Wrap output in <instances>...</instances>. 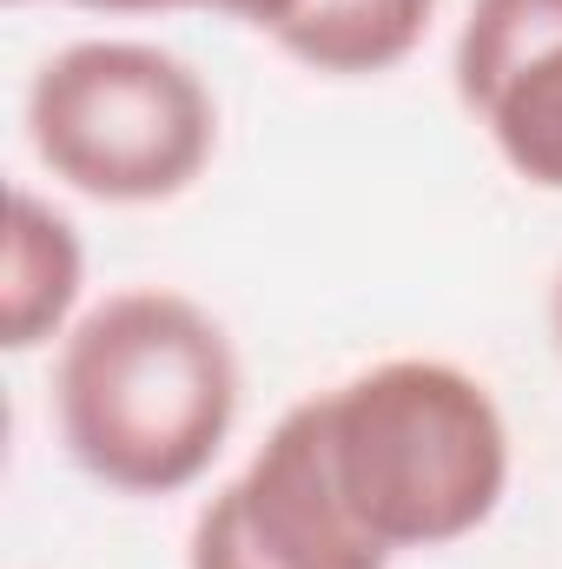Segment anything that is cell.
<instances>
[{
  "mask_svg": "<svg viewBox=\"0 0 562 569\" xmlns=\"http://www.w3.org/2000/svg\"><path fill=\"white\" fill-rule=\"evenodd\" d=\"M53 425L93 483L120 497H179L239 425V351L185 291H107L60 338Z\"/></svg>",
  "mask_w": 562,
  "mask_h": 569,
  "instance_id": "1",
  "label": "cell"
},
{
  "mask_svg": "<svg viewBox=\"0 0 562 569\" xmlns=\"http://www.w3.org/2000/svg\"><path fill=\"white\" fill-rule=\"evenodd\" d=\"M338 497L391 557L476 537L510 490V425L483 378L443 358H384L311 398Z\"/></svg>",
  "mask_w": 562,
  "mask_h": 569,
  "instance_id": "2",
  "label": "cell"
},
{
  "mask_svg": "<svg viewBox=\"0 0 562 569\" xmlns=\"http://www.w3.org/2000/svg\"><path fill=\"white\" fill-rule=\"evenodd\" d=\"M27 146L80 199H179L219 152L212 87L152 40H73L27 87Z\"/></svg>",
  "mask_w": 562,
  "mask_h": 569,
  "instance_id": "3",
  "label": "cell"
},
{
  "mask_svg": "<svg viewBox=\"0 0 562 569\" xmlns=\"http://www.w3.org/2000/svg\"><path fill=\"white\" fill-rule=\"evenodd\" d=\"M185 569H391L331 483L311 398L291 405L252 463L205 497L185 537Z\"/></svg>",
  "mask_w": 562,
  "mask_h": 569,
  "instance_id": "4",
  "label": "cell"
},
{
  "mask_svg": "<svg viewBox=\"0 0 562 569\" xmlns=\"http://www.w3.org/2000/svg\"><path fill=\"white\" fill-rule=\"evenodd\" d=\"M450 73L503 166L562 192V0H470Z\"/></svg>",
  "mask_w": 562,
  "mask_h": 569,
  "instance_id": "5",
  "label": "cell"
},
{
  "mask_svg": "<svg viewBox=\"0 0 562 569\" xmlns=\"http://www.w3.org/2000/svg\"><path fill=\"white\" fill-rule=\"evenodd\" d=\"M87 284V252L67 212H53L40 192H7V252H0V345L40 351L47 338L73 331Z\"/></svg>",
  "mask_w": 562,
  "mask_h": 569,
  "instance_id": "6",
  "label": "cell"
},
{
  "mask_svg": "<svg viewBox=\"0 0 562 569\" xmlns=\"http://www.w3.org/2000/svg\"><path fill=\"white\" fill-rule=\"evenodd\" d=\"M443 0H298L272 47L311 73L331 80H371L404 67L423 47Z\"/></svg>",
  "mask_w": 562,
  "mask_h": 569,
  "instance_id": "7",
  "label": "cell"
},
{
  "mask_svg": "<svg viewBox=\"0 0 562 569\" xmlns=\"http://www.w3.org/2000/svg\"><path fill=\"white\" fill-rule=\"evenodd\" d=\"M291 7H298V0H152V13H219V20H245V27H259L265 40L291 20Z\"/></svg>",
  "mask_w": 562,
  "mask_h": 569,
  "instance_id": "8",
  "label": "cell"
},
{
  "mask_svg": "<svg viewBox=\"0 0 562 569\" xmlns=\"http://www.w3.org/2000/svg\"><path fill=\"white\" fill-rule=\"evenodd\" d=\"M27 7V0H13ZM67 7H87V13H152V0H67Z\"/></svg>",
  "mask_w": 562,
  "mask_h": 569,
  "instance_id": "9",
  "label": "cell"
},
{
  "mask_svg": "<svg viewBox=\"0 0 562 569\" xmlns=\"http://www.w3.org/2000/svg\"><path fill=\"white\" fill-rule=\"evenodd\" d=\"M550 331H556V351H562V272H556V291H550Z\"/></svg>",
  "mask_w": 562,
  "mask_h": 569,
  "instance_id": "10",
  "label": "cell"
}]
</instances>
